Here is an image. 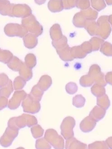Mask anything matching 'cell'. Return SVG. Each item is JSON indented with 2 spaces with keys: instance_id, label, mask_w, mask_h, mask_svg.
Returning <instances> with one entry per match:
<instances>
[{
  "instance_id": "obj_1",
  "label": "cell",
  "mask_w": 112,
  "mask_h": 149,
  "mask_svg": "<svg viewBox=\"0 0 112 149\" xmlns=\"http://www.w3.org/2000/svg\"><path fill=\"white\" fill-rule=\"evenodd\" d=\"M37 123L38 121L35 117L23 113L21 116L10 118L8 121V127L19 130L26 126L31 127Z\"/></svg>"
},
{
  "instance_id": "obj_2",
  "label": "cell",
  "mask_w": 112,
  "mask_h": 149,
  "mask_svg": "<svg viewBox=\"0 0 112 149\" xmlns=\"http://www.w3.org/2000/svg\"><path fill=\"white\" fill-rule=\"evenodd\" d=\"M21 23L28 32L34 34L37 37L43 33L42 26L32 14L28 17L22 18Z\"/></svg>"
},
{
  "instance_id": "obj_3",
  "label": "cell",
  "mask_w": 112,
  "mask_h": 149,
  "mask_svg": "<svg viewBox=\"0 0 112 149\" xmlns=\"http://www.w3.org/2000/svg\"><path fill=\"white\" fill-rule=\"evenodd\" d=\"M47 141L55 149H64V140L57 131L54 129H49L46 131L45 137Z\"/></svg>"
},
{
  "instance_id": "obj_4",
  "label": "cell",
  "mask_w": 112,
  "mask_h": 149,
  "mask_svg": "<svg viewBox=\"0 0 112 149\" xmlns=\"http://www.w3.org/2000/svg\"><path fill=\"white\" fill-rule=\"evenodd\" d=\"M97 24L98 29L96 36L103 39H107L111 32V26L109 21V16L107 15L100 16L97 20Z\"/></svg>"
},
{
  "instance_id": "obj_5",
  "label": "cell",
  "mask_w": 112,
  "mask_h": 149,
  "mask_svg": "<svg viewBox=\"0 0 112 149\" xmlns=\"http://www.w3.org/2000/svg\"><path fill=\"white\" fill-rule=\"evenodd\" d=\"M76 125V121L73 117L68 116L65 118L61 124V134L66 140L74 137L73 129Z\"/></svg>"
},
{
  "instance_id": "obj_6",
  "label": "cell",
  "mask_w": 112,
  "mask_h": 149,
  "mask_svg": "<svg viewBox=\"0 0 112 149\" xmlns=\"http://www.w3.org/2000/svg\"><path fill=\"white\" fill-rule=\"evenodd\" d=\"M4 30L6 36L10 37L23 38L28 33L22 24L16 23L8 24L5 26Z\"/></svg>"
},
{
  "instance_id": "obj_7",
  "label": "cell",
  "mask_w": 112,
  "mask_h": 149,
  "mask_svg": "<svg viewBox=\"0 0 112 149\" xmlns=\"http://www.w3.org/2000/svg\"><path fill=\"white\" fill-rule=\"evenodd\" d=\"M22 107L23 109L24 112L35 114L40 110L41 105L40 102L33 99L30 94H27L22 101Z\"/></svg>"
},
{
  "instance_id": "obj_8",
  "label": "cell",
  "mask_w": 112,
  "mask_h": 149,
  "mask_svg": "<svg viewBox=\"0 0 112 149\" xmlns=\"http://www.w3.org/2000/svg\"><path fill=\"white\" fill-rule=\"evenodd\" d=\"M32 10L27 4H14L10 17L25 18L32 14Z\"/></svg>"
},
{
  "instance_id": "obj_9",
  "label": "cell",
  "mask_w": 112,
  "mask_h": 149,
  "mask_svg": "<svg viewBox=\"0 0 112 149\" xmlns=\"http://www.w3.org/2000/svg\"><path fill=\"white\" fill-rule=\"evenodd\" d=\"M19 130L7 127L5 132L0 139V144L4 147L10 146L18 135Z\"/></svg>"
},
{
  "instance_id": "obj_10",
  "label": "cell",
  "mask_w": 112,
  "mask_h": 149,
  "mask_svg": "<svg viewBox=\"0 0 112 149\" xmlns=\"http://www.w3.org/2000/svg\"><path fill=\"white\" fill-rule=\"evenodd\" d=\"M96 84L105 86L107 83L104 79V74L101 72L100 67L97 65H93L90 67L89 74Z\"/></svg>"
},
{
  "instance_id": "obj_11",
  "label": "cell",
  "mask_w": 112,
  "mask_h": 149,
  "mask_svg": "<svg viewBox=\"0 0 112 149\" xmlns=\"http://www.w3.org/2000/svg\"><path fill=\"white\" fill-rule=\"evenodd\" d=\"M27 95L26 92L24 90L15 91L8 103V108L11 110H15L18 108Z\"/></svg>"
},
{
  "instance_id": "obj_12",
  "label": "cell",
  "mask_w": 112,
  "mask_h": 149,
  "mask_svg": "<svg viewBox=\"0 0 112 149\" xmlns=\"http://www.w3.org/2000/svg\"><path fill=\"white\" fill-rule=\"evenodd\" d=\"M96 123L97 122L90 116L86 117L81 122L80 124V129L85 133L90 132L95 128Z\"/></svg>"
},
{
  "instance_id": "obj_13",
  "label": "cell",
  "mask_w": 112,
  "mask_h": 149,
  "mask_svg": "<svg viewBox=\"0 0 112 149\" xmlns=\"http://www.w3.org/2000/svg\"><path fill=\"white\" fill-rule=\"evenodd\" d=\"M65 149H88V147L86 144L73 137L66 140Z\"/></svg>"
},
{
  "instance_id": "obj_14",
  "label": "cell",
  "mask_w": 112,
  "mask_h": 149,
  "mask_svg": "<svg viewBox=\"0 0 112 149\" xmlns=\"http://www.w3.org/2000/svg\"><path fill=\"white\" fill-rule=\"evenodd\" d=\"M23 39L24 46L29 49H34L37 45L38 43L37 37L31 33H28L23 38Z\"/></svg>"
},
{
  "instance_id": "obj_15",
  "label": "cell",
  "mask_w": 112,
  "mask_h": 149,
  "mask_svg": "<svg viewBox=\"0 0 112 149\" xmlns=\"http://www.w3.org/2000/svg\"><path fill=\"white\" fill-rule=\"evenodd\" d=\"M71 47H69L68 45L66 46L56 49L57 54L62 60L67 62L72 61L74 60V58L72 56L71 53Z\"/></svg>"
},
{
  "instance_id": "obj_16",
  "label": "cell",
  "mask_w": 112,
  "mask_h": 149,
  "mask_svg": "<svg viewBox=\"0 0 112 149\" xmlns=\"http://www.w3.org/2000/svg\"><path fill=\"white\" fill-rule=\"evenodd\" d=\"M14 4L8 0H0V14L4 16H10Z\"/></svg>"
},
{
  "instance_id": "obj_17",
  "label": "cell",
  "mask_w": 112,
  "mask_h": 149,
  "mask_svg": "<svg viewBox=\"0 0 112 149\" xmlns=\"http://www.w3.org/2000/svg\"><path fill=\"white\" fill-rule=\"evenodd\" d=\"M51 84L52 79L51 77L50 76L45 74L41 77L37 85L42 91H45L50 87Z\"/></svg>"
},
{
  "instance_id": "obj_18",
  "label": "cell",
  "mask_w": 112,
  "mask_h": 149,
  "mask_svg": "<svg viewBox=\"0 0 112 149\" xmlns=\"http://www.w3.org/2000/svg\"><path fill=\"white\" fill-rule=\"evenodd\" d=\"M106 114V110L98 106H96L93 108L90 113L89 116L95 120L96 122L103 119Z\"/></svg>"
},
{
  "instance_id": "obj_19",
  "label": "cell",
  "mask_w": 112,
  "mask_h": 149,
  "mask_svg": "<svg viewBox=\"0 0 112 149\" xmlns=\"http://www.w3.org/2000/svg\"><path fill=\"white\" fill-rule=\"evenodd\" d=\"M50 35L53 41H58L62 38L63 34L59 24H55L51 26L50 29Z\"/></svg>"
},
{
  "instance_id": "obj_20",
  "label": "cell",
  "mask_w": 112,
  "mask_h": 149,
  "mask_svg": "<svg viewBox=\"0 0 112 149\" xmlns=\"http://www.w3.org/2000/svg\"><path fill=\"white\" fill-rule=\"evenodd\" d=\"M48 7L50 11L54 13L60 12L64 9L62 0H50Z\"/></svg>"
},
{
  "instance_id": "obj_21",
  "label": "cell",
  "mask_w": 112,
  "mask_h": 149,
  "mask_svg": "<svg viewBox=\"0 0 112 149\" xmlns=\"http://www.w3.org/2000/svg\"><path fill=\"white\" fill-rule=\"evenodd\" d=\"M24 63L17 56H13L10 62L7 64V66L10 69L14 72H19L21 67L23 65Z\"/></svg>"
},
{
  "instance_id": "obj_22",
  "label": "cell",
  "mask_w": 112,
  "mask_h": 149,
  "mask_svg": "<svg viewBox=\"0 0 112 149\" xmlns=\"http://www.w3.org/2000/svg\"><path fill=\"white\" fill-rule=\"evenodd\" d=\"M19 76L24 79L26 81H29L33 77V72L32 69L29 68L26 65L25 63H24L22 67L19 70Z\"/></svg>"
},
{
  "instance_id": "obj_23",
  "label": "cell",
  "mask_w": 112,
  "mask_h": 149,
  "mask_svg": "<svg viewBox=\"0 0 112 149\" xmlns=\"http://www.w3.org/2000/svg\"><path fill=\"white\" fill-rule=\"evenodd\" d=\"M84 28L87 30L90 36H96L98 25L95 20H86L85 23Z\"/></svg>"
},
{
  "instance_id": "obj_24",
  "label": "cell",
  "mask_w": 112,
  "mask_h": 149,
  "mask_svg": "<svg viewBox=\"0 0 112 149\" xmlns=\"http://www.w3.org/2000/svg\"><path fill=\"white\" fill-rule=\"evenodd\" d=\"M14 91L13 86L11 80H10L7 85L1 88L0 89V96L9 98L11 94Z\"/></svg>"
},
{
  "instance_id": "obj_25",
  "label": "cell",
  "mask_w": 112,
  "mask_h": 149,
  "mask_svg": "<svg viewBox=\"0 0 112 149\" xmlns=\"http://www.w3.org/2000/svg\"><path fill=\"white\" fill-rule=\"evenodd\" d=\"M86 21V19L81 12L76 14L73 19V23L76 27L78 28L84 27Z\"/></svg>"
},
{
  "instance_id": "obj_26",
  "label": "cell",
  "mask_w": 112,
  "mask_h": 149,
  "mask_svg": "<svg viewBox=\"0 0 112 149\" xmlns=\"http://www.w3.org/2000/svg\"><path fill=\"white\" fill-rule=\"evenodd\" d=\"M81 12L86 20H95L98 17V12L90 7L87 9L82 10Z\"/></svg>"
},
{
  "instance_id": "obj_27",
  "label": "cell",
  "mask_w": 112,
  "mask_h": 149,
  "mask_svg": "<svg viewBox=\"0 0 112 149\" xmlns=\"http://www.w3.org/2000/svg\"><path fill=\"white\" fill-rule=\"evenodd\" d=\"M12 52L7 50L2 49L0 48V62L7 64L13 57Z\"/></svg>"
},
{
  "instance_id": "obj_28",
  "label": "cell",
  "mask_w": 112,
  "mask_h": 149,
  "mask_svg": "<svg viewBox=\"0 0 112 149\" xmlns=\"http://www.w3.org/2000/svg\"><path fill=\"white\" fill-rule=\"evenodd\" d=\"M71 53L72 56L74 59L83 58L87 54L82 49L81 46L72 47L71 49Z\"/></svg>"
},
{
  "instance_id": "obj_29",
  "label": "cell",
  "mask_w": 112,
  "mask_h": 149,
  "mask_svg": "<svg viewBox=\"0 0 112 149\" xmlns=\"http://www.w3.org/2000/svg\"><path fill=\"white\" fill-rule=\"evenodd\" d=\"M44 94V91H42L38 86L36 85L33 86L29 94L33 99L40 102Z\"/></svg>"
},
{
  "instance_id": "obj_30",
  "label": "cell",
  "mask_w": 112,
  "mask_h": 149,
  "mask_svg": "<svg viewBox=\"0 0 112 149\" xmlns=\"http://www.w3.org/2000/svg\"><path fill=\"white\" fill-rule=\"evenodd\" d=\"M97 105L100 108L104 109V110L108 109L110 106V101L108 96L104 95L98 97L97 98Z\"/></svg>"
},
{
  "instance_id": "obj_31",
  "label": "cell",
  "mask_w": 112,
  "mask_h": 149,
  "mask_svg": "<svg viewBox=\"0 0 112 149\" xmlns=\"http://www.w3.org/2000/svg\"><path fill=\"white\" fill-rule=\"evenodd\" d=\"M24 61L26 65L31 69L34 68L37 64L36 57L33 54H27L25 56Z\"/></svg>"
},
{
  "instance_id": "obj_32",
  "label": "cell",
  "mask_w": 112,
  "mask_h": 149,
  "mask_svg": "<svg viewBox=\"0 0 112 149\" xmlns=\"http://www.w3.org/2000/svg\"><path fill=\"white\" fill-rule=\"evenodd\" d=\"M26 84V81L20 76L16 77L14 81V89L15 91H20L23 89Z\"/></svg>"
},
{
  "instance_id": "obj_33",
  "label": "cell",
  "mask_w": 112,
  "mask_h": 149,
  "mask_svg": "<svg viewBox=\"0 0 112 149\" xmlns=\"http://www.w3.org/2000/svg\"><path fill=\"white\" fill-rule=\"evenodd\" d=\"M91 92L94 95L99 97L105 95V90L104 86L101 85L95 84L92 86Z\"/></svg>"
},
{
  "instance_id": "obj_34",
  "label": "cell",
  "mask_w": 112,
  "mask_h": 149,
  "mask_svg": "<svg viewBox=\"0 0 112 149\" xmlns=\"http://www.w3.org/2000/svg\"><path fill=\"white\" fill-rule=\"evenodd\" d=\"M92 7L98 11H101L106 7L104 0H90Z\"/></svg>"
},
{
  "instance_id": "obj_35",
  "label": "cell",
  "mask_w": 112,
  "mask_h": 149,
  "mask_svg": "<svg viewBox=\"0 0 112 149\" xmlns=\"http://www.w3.org/2000/svg\"><path fill=\"white\" fill-rule=\"evenodd\" d=\"M89 42L92 45V51H95L99 49L100 47L104 42V40L98 37H93Z\"/></svg>"
},
{
  "instance_id": "obj_36",
  "label": "cell",
  "mask_w": 112,
  "mask_h": 149,
  "mask_svg": "<svg viewBox=\"0 0 112 149\" xmlns=\"http://www.w3.org/2000/svg\"><path fill=\"white\" fill-rule=\"evenodd\" d=\"M88 149H109L105 141H96L88 145Z\"/></svg>"
},
{
  "instance_id": "obj_37",
  "label": "cell",
  "mask_w": 112,
  "mask_h": 149,
  "mask_svg": "<svg viewBox=\"0 0 112 149\" xmlns=\"http://www.w3.org/2000/svg\"><path fill=\"white\" fill-rule=\"evenodd\" d=\"M37 149H51V146L45 138L37 140L36 142Z\"/></svg>"
},
{
  "instance_id": "obj_38",
  "label": "cell",
  "mask_w": 112,
  "mask_h": 149,
  "mask_svg": "<svg viewBox=\"0 0 112 149\" xmlns=\"http://www.w3.org/2000/svg\"><path fill=\"white\" fill-rule=\"evenodd\" d=\"M100 52L105 55L112 56V45L107 42H104L101 46Z\"/></svg>"
},
{
  "instance_id": "obj_39",
  "label": "cell",
  "mask_w": 112,
  "mask_h": 149,
  "mask_svg": "<svg viewBox=\"0 0 112 149\" xmlns=\"http://www.w3.org/2000/svg\"><path fill=\"white\" fill-rule=\"evenodd\" d=\"M67 45V39L65 36H63L59 40L52 41V45L56 49L62 48Z\"/></svg>"
},
{
  "instance_id": "obj_40",
  "label": "cell",
  "mask_w": 112,
  "mask_h": 149,
  "mask_svg": "<svg viewBox=\"0 0 112 149\" xmlns=\"http://www.w3.org/2000/svg\"><path fill=\"white\" fill-rule=\"evenodd\" d=\"M31 132L34 138H38L41 137L44 134V130L41 126L37 125L32 127Z\"/></svg>"
},
{
  "instance_id": "obj_41",
  "label": "cell",
  "mask_w": 112,
  "mask_h": 149,
  "mask_svg": "<svg viewBox=\"0 0 112 149\" xmlns=\"http://www.w3.org/2000/svg\"><path fill=\"white\" fill-rule=\"evenodd\" d=\"M94 82V80L89 74L82 77L80 80V84L83 87L90 86Z\"/></svg>"
},
{
  "instance_id": "obj_42",
  "label": "cell",
  "mask_w": 112,
  "mask_h": 149,
  "mask_svg": "<svg viewBox=\"0 0 112 149\" xmlns=\"http://www.w3.org/2000/svg\"><path fill=\"white\" fill-rule=\"evenodd\" d=\"M90 6V0H77L76 6L82 10L87 9Z\"/></svg>"
},
{
  "instance_id": "obj_43",
  "label": "cell",
  "mask_w": 112,
  "mask_h": 149,
  "mask_svg": "<svg viewBox=\"0 0 112 149\" xmlns=\"http://www.w3.org/2000/svg\"><path fill=\"white\" fill-rule=\"evenodd\" d=\"M64 9H70L76 6L77 0H62Z\"/></svg>"
},
{
  "instance_id": "obj_44",
  "label": "cell",
  "mask_w": 112,
  "mask_h": 149,
  "mask_svg": "<svg viewBox=\"0 0 112 149\" xmlns=\"http://www.w3.org/2000/svg\"><path fill=\"white\" fill-rule=\"evenodd\" d=\"M77 86L74 83H69L66 86V90L68 94L72 95L75 94L77 91Z\"/></svg>"
},
{
  "instance_id": "obj_45",
  "label": "cell",
  "mask_w": 112,
  "mask_h": 149,
  "mask_svg": "<svg viewBox=\"0 0 112 149\" xmlns=\"http://www.w3.org/2000/svg\"><path fill=\"white\" fill-rule=\"evenodd\" d=\"M85 103V99L84 97H82L80 100H78L77 95L75 96L73 99V104L77 108H81L84 106Z\"/></svg>"
},
{
  "instance_id": "obj_46",
  "label": "cell",
  "mask_w": 112,
  "mask_h": 149,
  "mask_svg": "<svg viewBox=\"0 0 112 149\" xmlns=\"http://www.w3.org/2000/svg\"><path fill=\"white\" fill-rule=\"evenodd\" d=\"M9 80L7 74L4 73H0V88L7 85Z\"/></svg>"
},
{
  "instance_id": "obj_47",
  "label": "cell",
  "mask_w": 112,
  "mask_h": 149,
  "mask_svg": "<svg viewBox=\"0 0 112 149\" xmlns=\"http://www.w3.org/2000/svg\"><path fill=\"white\" fill-rule=\"evenodd\" d=\"M82 49L86 54H90L92 51V47L90 42H85L81 46Z\"/></svg>"
},
{
  "instance_id": "obj_48",
  "label": "cell",
  "mask_w": 112,
  "mask_h": 149,
  "mask_svg": "<svg viewBox=\"0 0 112 149\" xmlns=\"http://www.w3.org/2000/svg\"><path fill=\"white\" fill-rule=\"evenodd\" d=\"M8 105V99L4 96H0V111L6 108Z\"/></svg>"
},
{
  "instance_id": "obj_49",
  "label": "cell",
  "mask_w": 112,
  "mask_h": 149,
  "mask_svg": "<svg viewBox=\"0 0 112 149\" xmlns=\"http://www.w3.org/2000/svg\"><path fill=\"white\" fill-rule=\"evenodd\" d=\"M105 80L106 83L112 85V72L107 73L105 77Z\"/></svg>"
},
{
  "instance_id": "obj_50",
  "label": "cell",
  "mask_w": 112,
  "mask_h": 149,
  "mask_svg": "<svg viewBox=\"0 0 112 149\" xmlns=\"http://www.w3.org/2000/svg\"><path fill=\"white\" fill-rule=\"evenodd\" d=\"M107 146L109 149H112V136L109 137L105 141Z\"/></svg>"
},
{
  "instance_id": "obj_51",
  "label": "cell",
  "mask_w": 112,
  "mask_h": 149,
  "mask_svg": "<svg viewBox=\"0 0 112 149\" xmlns=\"http://www.w3.org/2000/svg\"><path fill=\"white\" fill-rule=\"evenodd\" d=\"M46 1V0H34L35 3L38 5H41L42 4H45Z\"/></svg>"
},
{
  "instance_id": "obj_52",
  "label": "cell",
  "mask_w": 112,
  "mask_h": 149,
  "mask_svg": "<svg viewBox=\"0 0 112 149\" xmlns=\"http://www.w3.org/2000/svg\"><path fill=\"white\" fill-rule=\"evenodd\" d=\"M105 1L108 5H112V0H105Z\"/></svg>"
},
{
  "instance_id": "obj_53",
  "label": "cell",
  "mask_w": 112,
  "mask_h": 149,
  "mask_svg": "<svg viewBox=\"0 0 112 149\" xmlns=\"http://www.w3.org/2000/svg\"><path fill=\"white\" fill-rule=\"evenodd\" d=\"M109 22L111 24L112 26V15L109 16Z\"/></svg>"
},
{
  "instance_id": "obj_54",
  "label": "cell",
  "mask_w": 112,
  "mask_h": 149,
  "mask_svg": "<svg viewBox=\"0 0 112 149\" xmlns=\"http://www.w3.org/2000/svg\"><path fill=\"white\" fill-rule=\"evenodd\" d=\"M16 149H24V148H23V147H19V148H17Z\"/></svg>"
}]
</instances>
